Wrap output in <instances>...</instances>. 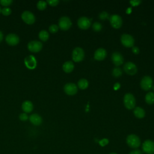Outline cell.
<instances>
[{
	"label": "cell",
	"mask_w": 154,
	"mask_h": 154,
	"mask_svg": "<svg viewBox=\"0 0 154 154\" xmlns=\"http://www.w3.org/2000/svg\"><path fill=\"white\" fill-rule=\"evenodd\" d=\"M126 143L131 148H137L140 146V140L138 136L134 134H131L128 136L126 138Z\"/></svg>",
	"instance_id": "obj_1"
},
{
	"label": "cell",
	"mask_w": 154,
	"mask_h": 154,
	"mask_svg": "<svg viewBox=\"0 0 154 154\" xmlns=\"http://www.w3.org/2000/svg\"><path fill=\"white\" fill-rule=\"evenodd\" d=\"M123 101L125 107L128 109H132L135 106V99L131 93H127L125 95Z\"/></svg>",
	"instance_id": "obj_2"
},
{
	"label": "cell",
	"mask_w": 154,
	"mask_h": 154,
	"mask_svg": "<svg viewBox=\"0 0 154 154\" xmlns=\"http://www.w3.org/2000/svg\"><path fill=\"white\" fill-rule=\"evenodd\" d=\"M84 58V51L81 48H75L72 52V59L75 62H80Z\"/></svg>",
	"instance_id": "obj_3"
},
{
	"label": "cell",
	"mask_w": 154,
	"mask_h": 154,
	"mask_svg": "<svg viewBox=\"0 0 154 154\" xmlns=\"http://www.w3.org/2000/svg\"><path fill=\"white\" fill-rule=\"evenodd\" d=\"M141 87L146 91L150 90L153 87L152 78L149 76H145L141 81Z\"/></svg>",
	"instance_id": "obj_4"
},
{
	"label": "cell",
	"mask_w": 154,
	"mask_h": 154,
	"mask_svg": "<svg viewBox=\"0 0 154 154\" xmlns=\"http://www.w3.org/2000/svg\"><path fill=\"white\" fill-rule=\"evenodd\" d=\"M58 25L62 30H67L72 26V22L68 17L63 16L59 19Z\"/></svg>",
	"instance_id": "obj_5"
},
{
	"label": "cell",
	"mask_w": 154,
	"mask_h": 154,
	"mask_svg": "<svg viewBox=\"0 0 154 154\" xmlns=\"http://www.w3.org/2000/svg\"><path fill=\"white\" fill-rule=\"evenodd\" d=\"M21 17L23 20L28 24H32L35 20V17L34 14L32 12L28 10L24 11L22 13Z\"/></svg>",
	"instance_id": "obj_6"
},
{
	"label": "cell",
	"mask_w": 154,
	"mask_h": 154,
	"mask_svg": "<svg viewBox=\"0 0 154 154\" xmlns=\"http://www.w3.org/2000/svg\"><path fill=\"white\" fill-rule=\"evenodd\" d=\"M27 47L30 51L37 52L40 51L42 49L43 47V45L42 42L40 41L32 40L28 43Z\"/></svg>",
	"instance_id": "obj_7"
},
{
	"label": "cell",
	"mask_w": 154,
	"mask_h": 154,
	"mask_svg": "<svg viewBox=\"0 0 154 154\" xmlns=\"http://www.w3.org/2000/svg\"><path fill=\"white\" fill-rule=\"evenodd\" d=\"M121 42L125 47L131 48L134 44V39L131 35L125 34L121 37Z\"/></svg>",
	"instance_id": "obj_8"
},
{
	"label": "cell",
	"mask_w": 154,
	"mask_h": 154,
	"mask_svg": "<svg viewBox=\"0 0 154 154\" xmlns=\"http://www.w3.org/2000/svg\"><path fill=\"white\" fill-rule=\"evenodd\" d=\"M109 21L111 26L116 29H118L122 26V19L118 14L112 15L109 18Z\"/></svg>",
	"instance_id": "obj_9"
},
{
	"label": "cell",
	"mask_w": 154,
	"mask_h": 154,
	"mask_svg": "<svg viewBox=\"0 0 154 154\" xmlns=\"http://www.w3.org/2000/svg\"><path fill=\"white\" fill-rule=\"evenodd\" d=\"M143 150L147 154H154V142L146 140L143 144Z\"/></svg>",
	"instance_id": "obj_10"
},
{
	"label": "cell",
	"mask_w": 154,
	"mask_h": 154,
	"mask_svg": "<svg viewBox=\"0 0 154 154\" xmlns=\"http://www.w3.org/2000/svg\"><path fill=\"white\" fill-rule=\"evenodd\" d=\"M123 69L125 72L130 75H135L137 72V67L136 65L132 62L126 63L123 66Z\"/></svg>",
	"instance_id": "obj_11"
},
{
	"label": "cell",
	"mask_w": 154,
	"mask_h": 154,
	"mask_svg": "<svg viewBox=\"0 0 154 154\" xmlns=\"http://www.w3.org/2000/svg\"><path fill=\"white\" fill-rule=\"evenodd\" d=\"M24 63L26 65V66L30 69H33L36 67L37 65V61L34 56L30 55L27 56L25 60Z\"/></svg>",
	"instance_id": "obj_12"
},
{
	"label": "cell",
	"mask_w": 154,
	"mask_h": 154,
	"mask_svg": "<svg viewBox=\"0 0 154 154\" xmlns=\"http://www.w3.org/2000/svg\"><path fill=\"white\" fill-rule=\"evenodd\" d=\"M64 90L65 93L68 95H74L78 91V88L76 85L73 83H67L64 87Z\"/></svg>",
	"instance_id": "obj_13"
},
{
	"label": "cell",
	"mask_w": 154,
	"mask_h": 154,
	"mask_svg": "<svg viewBox=\"0 0 154 154\" xmlns=\"http://www.w3.org/2000/svg\"><path fill=\"white\" fill-rule=\"evenodd\" d=\"M5 40L8 44L10 45H16L19 42V37L14 33H10L5 37Z\"/></svg>",
	"instance_id": "obj_14"
},
{
	"label": "cell",
	"mask_w": 154,
	"mask_h": 154,
	"mask_svg": "<svg viewBox=\"0 0 154 154\" xmlns=\"http://www.w3.org/2000/svg\"><path fill=\"white\" fill-rule=\"evenodd\" d=\"M91 24V21L86 17H81L78 20V26L82 29H87L89 28Z\"/></svg>",
	"instance_id": "obj_15"
},
{
	"label": "cell",
	"mask_w": 154,
	"mask_h": 154,
	"mask_svg": "<svg viewBox=\"0 0 154 154\" xmlns=\"http://www.w3.org/2000/svg\"><path fill=\"white\" fill-rule=\"evenodd\" d=\"M112 60L113 63L117 66H120L123 63V58L122 54L119 52H116L112 54Z\"/></svg>",
	"instance_id": "obj_16"
},
{
	"label": "cell",
	"mask_w": 154,
	"mask_h": 154,
	"mask_svg": "<svg viewBox=\"0 0 154 154\" xmlns=\"http://www.w3.org/2000/svg\"><path fill=\"white\" fill-rule=\"evenodd\" d=\"M106 56V52L103 48L97 49L94 55V59L98 61H102L105 58Z\"/></svg>",
	"instance_id": "obj_17"
},
{
	"label": "cell",
	"mask_w": 154,
	"mask_h": 154,
	"mask_svg": "<svg viewBox=\"0 0 154 154\" xmlns=\"http://www.w3.org/2000/svg\"><path fill=\"white\" fill-rule=\"evenodd\" d=\"M29 121L31 122V123L34 125H40L42 123V117L37 113L31 114L29 116Z\"/></svg>",
	"instance_id": "obj_18"
},
{
	"label": "cell",
	"mask_w": 154,
	"mask_h": 154,
	"mask_svg": "<svg viewBox=\"0 0 154 154\" xmlns=\"http://www.w3.org/2000/svg\"><path fill=\"white\" fill-rule=\"evenodd\" d=\"M33 103L30 100H25L22 104V108L25 112H30L33 109Z\"/></svg>",
	"instance_id": "obj_19"
},
{
	"label": "cell",
	"mask_w": 154,
	"mask_h": 154,
	"mask_svg": "<svg viewBox=\"0 0 154 154\" xmlns=\"http://www.w3.org/2000/svg\"><path fill=\"white\" fill-rule=\"evenodd\" d=\"M73 69H74V64L70 61L65 62L63 65V69L66 73H70L72 72Z\"/></svg>",
	"instance_id": "obj_20"
},
{
	"label": "cell",
	"mask_w": 154,
	"mask_h": 154,
	"mask_svg": "<svg viewBox=\"0 0 154 154\" xmlns=\"http://www.w3.org/2000/svg\"><path fill=\"white\" fill-rule=\"evenodd\" d=\"M134 113L135 117L139 119H142L145 116L144 110L140 107H136L134 111Z\"/></svg>",
	"instance_id": "obj_21"
},
{
	"label": "cell",
	"mask_w": 154,
	"mask_h": 154,
	"mask_svg": "<svg viewBox=\"0 0 154 154\" xmlns=\"http://www.w3.org/2000/svg\"><path fill=\"white\" fill-rule=\"evenodd\" d=\"M38 37H39L40 39L42 40V41H46L49 38V35L47 31L43 29L39 32Z\"/></svg>",
	"instance_id": "obj_22"
},
{
	"label": "cell",
	"mask_w": 154,
	"mask_h": 154,
	"mask_svg": "<svg viewBox=\"0 0 154 154\" xmlns=\"http://www.w3.org/2000/svg\"><path fill=\"white\" fill-rule=\"evenodd\" d=\"M146 102L148 104H153L154 103V93L149 92L146 94L145 97Z\"/></svg>",
	"instance_id": "obj_23"
},
{
	"label": "cell",
	"mask_w": 154,
	"mask_h": 154,
	"mask_svg": "<svg viewBox=\"0 0 154 154\" xmlns=\"http://www.w3.org/2000/svg\"><path fill=\"white\" fill-rule=\"evenodd\" d=\"M78 85L79 88L82 90L86 89L88 86V82L85 79H81L78 82Z\"/></svg>",
	"instance_id": "obj_24"
},
{
	"label": "cell",
	"mask_w": 154,
	"mask_h": 154,
	"mask_svg": "<svg viewBox=\"0 0 154 154\" xmlns=\"http://www.w3.org/2000/svg\"><path fill=\"white\" fill-rule=\"evenodd\" d=\"M47 6V2L45 1H39L37 3V7L40 10H43Z\"/></svg>",
	"instance_id": "obj_25"
},
{
	"label": "cell",
	"mask_w": 154,
	"mask_h": 154,
	"mask_svg": "<svg viewBox=\"0 0 154 154\" xmlns=\"http://www.w3.org/2000/svg\"><path fill=\"white\" fill-rule=\"evenodd\" d=\"M122 74V71L119 67H116L112 70V75L116 78L120 76Z\"/></svg>",
	"instance_id": "obj_26"
},
{
	"label": "cell",
	"mask_w": 154,
	"mask_h": 154,
	"mask_svg": "<svg viewBox=\"0 0 154 154\" xmlns=\"http://www.w3.org/2000/svg\"><path fill=\"white\" fill-rule=\"evenodd\" d=\"M102 28V25L99 22H94L93 24V29L95 31H99Z\"/></svg>",
	"instance_id": "obj_27"
},
{
	"label": "cell",
	"mask_w": 154,
	"mask_h": 154,
	"mask_svg": "<svg viewBox=\"0 0 154 154\" xmlns=\"http://www.w3.org/2000/svg\"><path fill=\"white\" fill-rule=\"evenodd\" d=\"M49 30L52 33H55L58 30V26L55 24H52L49 27Z\"/></svg>",
	"instance_id": "obj_28"
},
{
	"label": "cell",
	"mask_w": 154,
	"mask_h": 154,
	"mask_svg": "<svg viewBox=\"0 0 154 154\" xmlns=\"http://www.w3.org/2000/svg\"><path fill=\"white\" fill-rule=\"evenodd\" d=\"M1 12H2V13L4 15H5V16H8V15H9V14H11V9H10V8L6 7L3 8L1 10Z\"/></svg>",
	"instance_id": "obj_29"
},
{
	"label": "cell",
	"mask_w": 154,
	"mask_h": 154,
	"mask_svg": "<svg viewBox=\"0 0 154 154\" xmlns=\"http://www.w3.org/2000/svg\"><path fill=\"white\" fill-rule=\"evenodd\" d=\"M99 18L101 20H105L106 19L108 18V13L105 12V11H103L100 14H99Z\"/></svg>",
	"instance_id": "obj_30"
},
{
	"label": "cell",
	"mask_w": 154,
	"mask_h": 154,
	"mask_svg": "<svg viewBox=\"0 0 154 154\" xmlns=\"http://www.w3.org/2000/svg\"><path fill=\"white\" fill-rule=\"evenodd\" d=\"M19 117L20 120H22V121H26V120H27L28 119V118H29L28 116V115H27L26 113H25V112L21 113V114L19 115Z\"/></svg>",
	"instance_id": "obj_31"
},
{
	"label": "cell",
	"mask_w": 154,
	"mask_h": 154,
	"mask_svg": "<svg viewBox=\"0 0 154 154\" xmlns=\"http://www.w3.org/2000/svg\"><path fill=\"white\" fill-rule=\"evenodd\" d=\"M12 0H0V3L4 6H8L12 3Z\"/></svg>",
	"instance_id": "obj_32"
},
{
	"label": "cell",
	"mask_w": 154,
	"mask_h": 154,
	"mask_svg": "<svg viewBox=\"0 0 154 154\" xmlns=\"http://www.w3.org/2000/svg\"><path fill=\"white\" fill-rule=\"evenodd\" d=\"M46 2H48L49 5L52 6H55L58 4L59 1L58 0H48Z\"/></svg>",
	"instance_id": "obj_33"
},
{
	"label": "cell",
	"mask_w": 154,
	"mask_h": 154,
	"mask_svg": "<svg viewBox=\"0 0 154 154\" xmlns=\"http://www.w3.org/2000/svg\"><path fill=\"white\" fill-rule=\"evenodd\" d=\"M141 1L140 0H132L130 1V3L132 6H137L138 5L141 3Z\"/></svg>",
	"instance_id": "obj_34"
},
{
	"label": "cell",
	"mask_w": 154,
	"mask_h": 154,
	"mask_svg": "<svg viewBox=\"0 0 154 154\" xmlns=\"http://www.w3.org/2000/svg\"><path fill=\"white\" fill-rule=\"evenodd\" d=\"M108 143V140L106 139V138L103 139L99 141V144L102 146H104L106 145Z\"/></svg>",
	"instance_id": "obj_35"
},
{
	"label": "cell",
	"mask_w": 154,
	"mask_h": 154,
	"mask_svg": "<svg viewBox=\"0 0 154 154\" xmlns=\"http://www.w3.org/2000/svg\"><path fill=\"white\" fill-rule=\"evenodd\" d=\"M132 52L135 54H138L140 52V50H139L138 48H137V47H132Z\"/></svg>",
	"instance_id": "obj_36"
},
{
	"label": "cell",
	"mask_w": 154,
	"mask_h": 154,
	"mask_svg": "<svg viewBox=\"0 0 154 154\" xmlns=\"http://www.w3.org/2000/svg\"><path fill=\"white\" fill-rule=\"evenodd\" d=\"M129 154H142V153L140 150H135L131 152Z\"/></svg>",
	"instance_id": "obj_37"
},
{
	"label": "cell",
	"mask_w": 154,
	"mask_h": 154,
	"mask_svg": "<svg viewBox=\"0 0 154 154\" xmlns=\"http://www.w3.org/2000/svg\"><path fill=\"white\" fill-rule=\"evenodd\" d=\"M120 87V85L119 83H116V84H114V90H117L119 89Z\"/></svg>",
	"instance_id": "obj_38"
},
{
	"label": "cell",
	"mask_w": 154,
	"mask_h": 154,
	"mask_svg": "<svg viewBox=\"0 0 154 154\" xmlns=\"http://www.w3.org/2000/svg\"><path fill=\"white\" fill-rule=\"evenodd\" d=\"M3 38V34H2V32L0 31V42L2 40Z\"/></svg>",
	"instance_id": "obj_39"
},
{
	"label": "cell",
	"mask_w": 154,
	"mask_h": 154,
	"mask_svg": "<svg viewBox=\"0 0 154 154\" xmlns=\"http://www.w3.org/2000/svg\"><path fill=\"white\" fill-rule=\"evenodd\" d=\"M131 11V8H129L128 9H127L126 13H130Z\"/></svg>",
	"instance_id": "obj_40"
},
{
	"label": "cell",
	"mask_w": 154,
	"mask_h": 154,
	"mask_svg": "<svg viewBox=\"0 0 154 154\" xmlns=\"http://www.w3.org/2000/svg\"><path fill=\"white\" fill-rule=\"evenodd\" d=\"M110 154H117V153H111Z\"/></svg>",
	"instance_id": "obj_41"
},
{
	"label": "cell",
	"mask_w": 154,
	"mask_h": 154,
	"mask_svg": "<svg viewBox=\"0 0 154 154\" xmlns=\"http://www.w3.org/2000/svg\"><path fill=\"white\" fill-rule=\"evenodd\" d=\"M152 89H153V91H154V86H153V87H152Z\"/></svg>",
	"instance_id": "obj_42"
},
{
	"label": "cell",
	"mask_w": 154,
	"mask_h": 154,
	"mask_svg": "<svg viewBox=\"0 0 154 154\" xmlns=\"http://www.w3.org/2000/svg\"><path fill=\"white\" fill-rule=\"evenodd\" d=\"M0 11H1V7H0Z\"/></svg>",
	"instance_id": "obj_43"
}]
</instances>
